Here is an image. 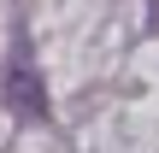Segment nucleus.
I'll return each instance as SVG.
<instances>
[{
    "instance_id": "f257e3e1",
    "label": "nucleus",
    "mask_w": 159,
    "mask_h": 153,
    "mask_svg": "<svg viewBox=\"0 0 159 153\" xmlns=\"http://www.w3.org/2000/svg\"><path fill=\"white\" fill-rule=\"evenodd\" d=\"M6 106L18 118H47V94H41V77L30 71V47H18V59L6 71Z\"/></svg>"
}]
</instances>
